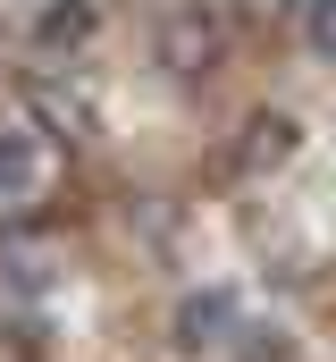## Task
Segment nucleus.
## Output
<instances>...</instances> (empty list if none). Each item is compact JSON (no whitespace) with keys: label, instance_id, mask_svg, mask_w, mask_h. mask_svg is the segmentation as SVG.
Segmentation results:
<instances>
[{"label":"nucleus","instance_id":"39448f33","mask_svg":"<svg viewBox=\"0 0 336 362\" xmlns=\"http://www.w3.org/2000/svg\"><path fill=\"white\" fill-rule=\"evenodd\" d=\"M294 144H303V127H294L286 110H260V118H244V135H236V177H260V169L294 160Z\"/></svg>","mask_w":336,"mask_h":362},{"label":"nucleus","instance_id":"f257e3e1","mask_svg":"<svg viewBox=\"0 0 336 362\" xmlns=\"http://www.w3.org/2000/svg\"><path fill=\"white\" fill-rule=\"evenodd\" d=\"M59 177H68V160H59V135L51 127H0V228L8 219H34L51 194H59Z\"/></svg>","mask_w":336,"mask_h":362},{"label":"nucleus","instance_id":"423d86ee","mask_svg":"<svg viewBox=\"0 0 336 362\" xmlns=\"http://www.w3.org/2000/svg\"><path fill=\"white\" fill-rule=\"evenodd\" d=\"M59 286V270H51V253L42 245H25V236H0V295H17V303H42Z\"/></svg>","mask_w":336,"mask_h":362},{"label":"nucleus","instance_id":"6e6552de","mask_svg":"<svg viewBox=\"0 0 336 362\" xmlns=\"http://www.w3.org/2000/svg\"><path fill=\"white\" fill-rule=\"evenodd\" d=\"M294 34L311 59H336V0H294Z\"/></svg>","mask_w":336,"mask_h":362},{"label":"nucleus","instance_id":"7ed1b4c3","mask_svg":"<svg viewBox=\"0 0 336 362\" xmlns=\"http://www.w3.org/2000/svg\"><path fill=\"white\" fill-rule=\"evenodd\" d=\"M219 42H227V17H219L210 0H176V8L160 17V68H176V76L210 68Z\"/></svg>","mask_w":336,"mask_h":362},{"label":"nucleus","instance_id":"f03ea898","mask_svg":"<svg viewBox=\"0 0 336 362\" xmlns=\"http://www.w3.org/2000/svg\"><path fill=\"white\" fill-rule=\"evenodd\" d=\"M236 329H244V303H236L227 286H202V295L176 303L168 346H176V354H236Z\"/></svg>","mask_w":336,"mask_h":362},{"label":"nucleus","instance_id":"20e7f679","mask_svg":"<svg viewBox=\"0 0 336 362\" xmlns=\"http://www.w3.org/2000/svg\"><path fill=\"white\" fill-rule=\"evenodd\" d=\"M92 34H101V0H42L25 17V51L34 59H76Z\"/></svg>","mask_w":336,"mask_h":362},{"label":"nucleus","instance_id":"0eeeda50","mask_svg":"<svg viewBox=\"0 0 336 362\" xmlns=\"http://www.w3.org/2000/svg\"><path fill=\"white\" fill-rule=\"evenodd\" d=\"M34 127H51L59 144H84V135H92V110H84L76 93H42V101H34Z\"/></svg>","mask_w":336,"mask_h":362}]
</instances>
